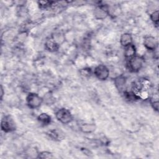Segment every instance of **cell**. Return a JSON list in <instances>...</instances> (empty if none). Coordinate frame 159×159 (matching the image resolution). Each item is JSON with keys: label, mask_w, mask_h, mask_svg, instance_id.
I'll use <instances>...</instances> for the list:
<instances>
[{"label": "cell", "mask_w": 159, "mask_h": 159, "mask_svg": "<svg viewBox=\"0 0 159 159\" xmlns=\"http://www.w3.org/2000/svg\"><path fill=\"white\" fill-rule=\"evenodd\" d=\"M43 102V98L36 93L30 92L25 97L26 104L31 109H39Z\"/></svg>", "instance_id": "6da1fadb"}, {"label": "cell", "mask_w": 159, "mask_h": 159, "mask_svg": "<svg viewBox=\"0 0 159 159\" xmlns=\"http://www.w3.org/2000/svg\"><path fill=\"white\" fill-rule=\"evenodd\" d=\"M144 58L137 55L133 58L127 60V67L132 73H138L143 66Z\"/></svg>", "instance_id": "7a4b0ae2"}, {"label": "cell", "mask_w": 159, "mask_h": 159, "mask_svg": "<svg viewBox=\"0 0 159 159\" xmlns=\"http://www.w3.org/2000/svg\"><path fill=\"white\" fill-rule=\"evenodd\" d=\"M55 116L58 122L65 125L71 123L73 120V116L71 111L65 107L58 109L55 112Z\"/></svg>", "instance_id": "3957f363"}, {"label": "cell", "mask_w": 159, "mask_h": 159, "mask_svg": "<svg viewBox=\"0 0 159 159\" xmlns=\"http://www.w3.org/2000/svg\"><path fill=\"white\" fill-rule=\"evenodd\" d=\"M1 129L4 133H10L16 130V124L10 115L4 116L1 120Z\"/></svg>", "instance_id": "277c9868"}, {"label": "cell", "mask_w": 159, "mask_h": 159, "mask_svg": "<svg viewBox=\"0 0 159 159\" xmlns=\"http://www.w3.org/2000/svg\"><path fill=\"white\" fill-rule=\"evenodd\" d=\"M93 74L99 81H106L110 75V70L108 67L104 64H99L96 66L93 70Z\"/></svg>", "instance_id": "5b68a950"}, {"label": "cell", "mask_w": 159, "mask_h": 159, "mask_svg": "<svg viewBox=\"0 0 159 159\" xmlns=\"http://www.w3.org/2000/svg\"><path fill=\"white\" fill-rule=\"evenodd\" d=\"M108 5L99 4L95 6L93 11V15L96 19L104 20L107 16L108 14Z\"/></svg>", "instance_id": "8992f818"}, {"label": "cell", "mask_w": 159, "mask_h": 159, "mask_svg": "<svg viewBox=\"0 0 159 159\" xmlns=\"http://www.w3.org/2000/svg\"><path fill=\"white\" fill-rule=\"evenodd\" d=\"M143 45L146 50L149 52H155L158 47V41L152 35H146L143 37Z\"/></svg>", "instance_id": "52a82bcc"}, {"label": "cell", "mask_w": 159, "mask_h": 159, "mask_svg": "<svg viewBox=\"0 0 159 159\" xmlns=\"http://www.w3.org/2000/svg\"><path fill=\"white\" fill-rule=\"evenodd\" d=\"M114 84L119 92H124L126 90L125 86L127 84V78L124 75L121 74L116 76L114 79Z\"/></svg>", "instance_id": "ba28073f"}, {"label": "cell", "mask_w": 159, "mask_h": 159, "mask_svg": "<svg viewBox=\"0 0 159 159\" xmlns=\"http://www.w3.org/2000/svg\"><path fill=\"white\" fill-rule=\"evenodd\" d=\"M44 47L45 49L49 52H55L58 50L60 44L53 37H52L46 40L44 43Z\"/></svg>", "instance_id": "9c48e42d"}, {"label": "cell", "mask_w": 159, "mask_h": 159, "mask_svg": "<svg viewBox=\"0 0 159 159\" xmlns=\"http://www.w3.org/2000/svg\"><path fill=\"white\" fill-rule=\"evenodd\" d=\"M124 55L126 61L137 55V48L134 43H132L124 47Z\"/></svg>", "instance_id": "30bf717a"}, {"label": "cell", "mask_w": 159, "mask_h": 159, "mask_svg": "<svg viewBox=\"0 0 159 159\" xmlns=\"http://www.w3.org/2000/svg\"><path fill=\"white\" fill-rule=\"evenodd\" d=\"M119 42L120 45L124 48L133 43L132 35L129 32H124L120 35L119 39Z\"/></svg>", "instance_id": "8fae6325"}, {"label": "cell", "mask_w": 159, "mask_h": 159, "mask_svg": "<svg viewBox=\"0 0 159 159\" xmlns=\"http://www.w3.org/2000/svg\"><path fill=\"white\" fill-rule=\"evenodd\" d=\"M39 123L43 126L49 125L52 121V116L47 112L40 113L37 117Z\"/></svg>", "instance_id": "7c38bea8"}, {"label": "cell", "mask_w": 159, "mask_h": 159, "mask_svg": "<svg viewBox=\"0 0 159 159\" xmlns=\"http://www.w3.org/2000/svg\"><path fill=\"white\" fill-rule=\"evenodd\" d=\"M80 130L84 134H91L96 129V125L94 123H83L79 126Z\"/></svg>", "instance_id": "4fadbf2b"}, {"label": "cell", "mask_w": 159, "mask_h": 159, "mask_svg": "<svg viewBox=\"0 0 159 159\" xmlns=\"http://www.w3.org/2000/svg\"><path fill=\"white\" fill-rule=\"evenodd\" d=\"M159 11L158 9H155L150 14V19L152 23L157 27L158 26V21H159Z\"/></svg>", "instance_id": "5bb4252c"}, {"label": "cell", "mask_w": 159, "mask_h": 159, "mask_svg": "<svg viewBox=\"0 0 159 159\" xmlns=\"http://www.w3.org/2000/svg\"><path fill=\"white\" fill-rule=\"evenodd\" d=\"M79 72L82 76L88 78L90 77L93 74V70H91V68L89 67H85L80 69Z\"/></svg>", "instance_id": "9a60e30c"}, {"label": "cell", "mask_w": 159, "mask_h": 159, "mask_svg": "<svg viewBox=\"0 0 159 159\" xmlns=\"http://www.w3.org/2000/svg\"><path fill=\"white\" fill-rule=\"evenodd\" d=\"M53 157V154L49 151L39 152L37 158H51Z\"/></svg>", "instance_id": "2e32d148"}, {"label": "cell", "mask_w": 159, "mask_h": 159, "mask_svg": "<svg viewBox=\"0 0 159 159\" xmlns=\"http://www.w3.org/2000/svg\"><path fill=\"white\" fill-rule=\"evenodd\" d=\"M53 2L52 1H38V6L39 7V8L42 9H46L48 7H50V6H52L53 4Z\"/></svg>", "instance_id": "e0dca14e"}, {"label": "cell", "mask_w": 159, "mask_h": 159, "mask_svg": "<svg viewBox=\"0 0 159 159\" xmlns=\"http://www.w3.org/2000/svg\"><path fill=\"white\" fill-rule=\"evenodd\" d=\"M47 135L52 140H57L59 139V134L55 130H51L47 132Z\"/></svg>", "instance_id": "ac0fdd59"}, {"label": "cell", "mask_w": 159, "mask_h": 159, "mask_svg": "<svg viewBox=\"0 0 159 159\" xmlns=\"http://www.w3.org/2000/svg\"><path fill=\"white\" fill-rule=\"evenodd\" d=\"M150 105H151L152 109L155 111H156L157 112H158V109H159V101H158V100L150 101Z\"/></svg>", "instance_id": "d6986e66"}, {"label": "cell", "mask_w": 159, "mask_h": 159, "mask_svg": "<svg viewBox=\"0 0 159 159\" xmlns=\"http://www.w3.org/2000/svg\"><path fill=\"white\" fill-rule=\"evenodd\" d=\"M1 101H2V99H3V96H4V88H3V86L1 84Z\"/></svg>", "instance_id": "ffe728a7"}]
</instances>
